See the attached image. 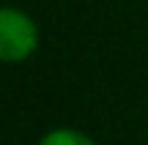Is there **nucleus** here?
Instances as JSON below:
<instances>
[{"label":"nucleus","mask_w":148,"mask_h":145,"mask_svg":"<svg viewBox=\"0 0 148 145\" xmlns=\"http://www.w3.org/2000/svg\"><path fill=\"white\" fill-rule=\"evenodd\" d=\"M41 41L38 25L27 11L0 5V63H22L33 58Z\"/></svg>","instance_id":"f257e3e1"},{"label":"nucleus","mask_w":148,"mask_h":145,"mask_svg":"<svg viewBox=\"0 0 148 145\" xmlns=\"http://www.w3.org/2000/svg\"><path fill=\"white\" fill-rule=\"evenodd\" d=\"M38 145H96V142H93V137H88L79 129L60 126V129H49L47 134L38 140Z\"/></svg>","instance_id":"f03ea898"}]
</instances>
